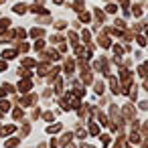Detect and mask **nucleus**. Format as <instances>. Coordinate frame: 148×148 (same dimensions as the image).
I'll return each instance as SVG.
<instances>
[{
	"instance_id": "nucleus-1",
	"label": "nucleus",
	"mask_w": 148,
	"mask_h": 148,
	"mask_svg": "<svg viewBox=\"0 0 148 148\" xmlns=\"http://www.w3.org/2000/svg\"><path fill=\"white\" fill-rule=\"evenodd\" d=\"M31 87H33V83H31V79H23V81L18 83V89H21V91H29Z\"/></svg>"
},
{
	"instance_id": "nucleus-2",
	"label": "nucleus",
	"mask_w": 148,
	"mask_h": 148,
	"mask_svg": "<svg viewBox=\"0 0 148 148\" xmlns=\"http://www.w3.org/2000/svg\"><path fill=\"white\" fill-rule=\"evenodd\" d=\"M2 57L4 59H14L16 57V51L14 49H6V51H2Z\"/></svg>"
},
{
	"instance_id": "nucleus-3",
	"label": "nucleus",
	"mask_w": 148,
	"mask_h": 148,
	"mask_svg": "<svg viewBox=\"0 0 148 148\" xmlns=\"http://www.w3.org/2000/svg\"><path fill=\"white\" fill-rule=\"evenodd\" d=\"M12 132H16V128H14V126H6V128H2V132H0V134H2V136H10Z\"/></svg>"
},
{
	"instance_id": "nucleus-4",
	"label": "nucleus",
	"mask_w": 148,
	"mask_h": 148,
	"mask_svg": "<svg viewBox=\"0 0 148 148\" xmlns=\"http://www.w3.org/2000/svg\"><path fill=\"white\" fill-rule=\"evenodd\" d=\"M33 101H35V95H25V97L21 99V103H23V106H31Z\"/></svg>"
},
{
	"instance_id": "nucleus-5",
	"label": "nucleus",
	"mask_w": 148,
	"mask_h": 148,
	"mask_svg": "<svg viewBox=\"0 0 148 148\" xmlns=\"http://www.w3.org/2000/svg\"><path fill=\"white\" fill-rule=\"evenodd\" d=\"M31 37H33V39H41V37H43V29H33V31H31Z\"/></svg>"
},
{
	"instance_id": "nucleus-6",
	"label": "nucleus",
	"mask_w": 148,
	"mask_h": 148,
	"mask_svg": "<svg viewBox=\"0 0 148 148\" xmlns=\"http://www.w3.org/2000/svg\"><path fill=\"white\" fill-rule=\"evenodd\" d=\"M79 21H81V23H89V21H91V16H89L87 12H79Z\"/></svg>"
},
{
	"instance_id": "nucleus-7",
	"label": "nucleus",
	"mask_w": 148,
	"mask_h": 148,
	"mask_svg": "<svg viewBox=\"0 0 148 148\" xmlns=\"http://www.w3.org/2000/svg\"><path fill=\"white\" fill-rule=\"evenodd\" d=\"M124 116H126V118H132V116H134V110H132V106H126V108H124Z\"/></svg>"
},
{
	"instance_id": "nucleus-8",
	"label": "nucleus",
	"mask_w": 148,
	"mask_h": 148,
	"mask_svg": "<svg viewBox=\"0 0 148 148\" xmlns=\"http://www.w3.org/2000/svg\"><path fill=\"white\" fill-rule=\"evenodd\" d=\"M8 25H10V21H8V18H2V21H0V35H2V31H4Z\"/></svg>"
},
{
	"instance_id": "nucleus-9",
	"label": "nucleus",
	"mask_w": 148,
	"mask_h": 148,
	"mask_svg": "<svg viewBox=\"0 0 148 148\" xmlns=\"http://www.w3.org/2000/svg\"><path fill=\"white\" fill-rule=\"evenodd\" d=\"M23 116H25V114H23V110H12V118H14V120H21Z\"/></svg>"
},
{
	"instance_id": "nucleus-10",
	"label": "nucleus",
	"mask_w": 148,
	"mask_h": 148,
	"mask_svg": "<svg viewBox=\"0 0 148 148\" xmlns=\"http://www.w3.org/2000/svg\"><path fill=\"white\" fill-rule=\"evenodd\" d=\"M59 130H61V126H59V124H55V126H49V128H47V132H49V134H55V132H59Z\"/></svg>"
},
{
	"instance_id": "nucleus-11",
	"label": "nucleus",
	"mask_w": 148,
	"mask_h": 148,
	"mask_svg": "<svg viewBox=\"0 0 148 148\" xmlns=\"http://www.w3.org/2000/svg\"><path fill=\"white\" fill-rule=\"evenodd\" d=\"M14 146H18V138H12L6 142V148H14Z\"/></svg>"
},
{
	"instance_id": "nucleus-12",
	"label": "nucleus",
	"mask_w": 148,
	"mask_h": 148,
	"mask_svg": "<svg viewBox=\"0 0 148 148\" xmlns=\"http://www.w3.org/2000/svg\"><path fill=\"white\" fill-rule=\"evenodd\" d=\"M25 10H27V6H25V4H16V6H14V12H18V14H23Z\"/></svg>"
},
{
	"instance_id": "nucleus-13",
	"label": "nucleus",
	"mask_w": 148,
	"mask_h": 148,
	"mask_svg": "<svg viewBox=\"0 0 148 148\" xmlns=\"http://www.w3.org/2000/svg\"><path fill=\"white\" fill-rule=\"evenodd\" d=\"M99 45L101 47H110V39L108 37H99Z\"/></svg>"
},
{
	"instance_id": "nucleus-14",
	"label": "nucleus",
	"mask_w": 148,
	"mask_h": 148,
	"mask_svg": "<svg viewBox=\"0 0 148 148\" xmlns=\"http://www.w3.org/2000/svg\"><path fill=\"white\" fill-rule=\"evenodd\" d=\"M43 118H45L47 122H53V120H55V114H53V112H45V116H43Z\"/></svg>"
},
{
	"instance_id": "nucleus-15",
	"label": "nucleus",
	"mask_w": 148,
	"mask_h": 148,
	"mask_svg": "<svg viewBox=\"0 0 148 148\" xmlns=\"http://www.w3.org/2000/svg\"><path fill=\"white\" fill-rule=\"evenodd\" d=\"M23 65H25V67H35L37 63H35L33 59H25V61H23Z\"/></svg>"
},
{
	"instance_id": "nucleus-16",
	"label": "nucleus",
	"mask_w": 148,
	"mask_h": 148,
	"mask_svg": "<svg viewBox=\"0 0 148 148\" xmlns=\"http://www.w3.org/2000/svg\"><path fill=\"white\" fill-rule=\"evenodd\" d=\"M97 130H99V128H97V124H93V122H91V124H89V134H97Z\"/></svg>"
},
{
	"instance_id": "nucleus-17",
	"label": "nucleus",
	"mask_w": 148,
	"mask_h": 148,
	"mask_svg": "<svg viewBox=\"0 0 148 148\" xmlns=\"http://www.w3.org/2000/svg\"><path fill=\"white\" fill-rule=\"evenodd\" d=\"M73 8L81 10V8H83V0H75V4H73Z\"/></svg>"
},
{
	"instance_id": "nucleus-18",
	"label": "nucleus",
	"mask_w": 148,
	"mask_h": 148,
	"mask_svg": "<svg viewBox=\"0 0 148 148\" xmlns=\"http://www.w3.org/2000/svg\"><path fill=\"white\" fill-rule=\"evenodd\" d=\"M8 108H10V103H8V101H0V110H2V112H6Z\"/></svg>"
},
{
	"instance_id": "nucleus-19",
	"label": "nucleus",
	"mask_w": 148,
	"mask_h": 148,
	"mask_svg": "<svg viewBox=\"0 0 148 148\" xmlns=\"http://www.w3.org/2000/svg\"><path fill=\"white\" fill-rule=\"evenodd\" d=\"M95 16H97V21H101V23H103V16H106V14H103V12L97 8V10H95Z\"/></svg>"
},
{
	"instance_id": "nucleus-20",
	"label": "nucleus",
	"mask_w": 148,
	"mask_h": 148,
	"mask_svg": "<svg viewBox=\"0 0 148 148\" xmlns=\"http://www.w3.org/2000/svg\"><path fill=\"white\" fill-rule=\"evenodd\" d=\"M69 41H71V45H75V47H77V37H75V33H71V35H69Z\"/></svg>"
},
{
	"instance_id": "nucleus-21",
	"label": "nucleus",
	"mask_w": 148,
	"mask_h": 148,
	"mask_svg": "<svg viewBox=\"0 0 148 148\" xmlns=\"http://www.w3.org/2000/svg\"><path fill=\"white\" fill-rule=\"evenodd\" d=\"M130 142H132V144L140 142V136H138V134H132V136H130Z\"/></svg>"
},
{
	"instance_id": "nucleus-22",
	"label": "nucleus",
	"mask_w": 148,
	"mask_h": 148,
	"mask_svg": "<svg viewBox=\"0 0 148 148\" xmlns=\"http://www.w3.org/2000/svg\"><path fill=\"white\" fill-rule=\"evenodd\" d=\"M106 10H108V12H116V10H118V6H116V4H108V8H106Z\"/></svg>"
},
{
	"instance_id": "nucleus-23",
	"label": "nucleus",
	"mask_w": 148,
	"mask_h": 148,
	"mask_svg": "<svg viewBox=\"0 0 148 148\" xmlns=\"http://www.w3.org/2000/svg\"><path fill=\"white\" fill-rule=\"evenodd\" d=\"M89 35H91V33H87V31H83V33H81V39H83V41L87 43V41H89Z\"/></svg>"
},
{
	"instance_id": "nucleus-24",
	"label": "nucleus",
	"mask_w": 148,
	"mask_h": 148,
	"mask_svg": "<svg viewBox=\"0 0 148 148\" xmlns=\"http://www.w3.org/2000/svg\"><path fill=\"white\" fill-rule=\"evenodd\" d=\"M43 47H45V43H43V41H41V39H39V41H37V43H35V49H37V51H39V49H43Z\"/></svg>"
},
{
	"instance_id": "nucleus-25",
	"label": "nucleus",
	"mask_w": 148,
	"mask_h": 148,
	"mask_svg": "<svg viewBox=\"0 0 148 148\" xmlns=\"http://www.w3.org/2000/svg\"><path fill=\"white\" fill-rule=\"evenodd\" d=\"M8 67H6V61H0V71H6Z\"/></svg>"
},
{
	"instance_id": "nucleus-26",
	"label": "nucleus",
	"mask_w": 148,
	"mask_h": 148,
	"mask_svg": "<svg viewBox=\"0 0 148 148\" xmlns=\"http://www.w3.org/2000/svg\"><path fill=\"white\" fill-rule=\"evenodd\" d=\"M114 51H116V55H120V53H124V51H122V47H120V45H116V47H114Z\"/></svg>"
},
{
	"instance_id": "nucleus-27",
	"label": "nucleus",
	"mask_w": 148,
	"mask_h": 148,
	"mask_svg": "<svg viewBox=\"0 0 148 148\" xmlns=\"http://www.w3.org/2000/svg\"><path fill=\"white\" fill-rule=\"evenodd\" d=\"M95 91H97V93H101V91H103V85H101V83H97V85H95Z\"/></svg>"
},
{
	"instance_id": "nucleus-28",
	"label": "nucleus",
	"mask_w": 148,
	"mask_h": 148,
	"mask_svg": "<svg viewBox=\"0 0 148 148\" xmlns=\"http://www.w3.org/2000/svg\"><path fill=\"white\" fill-rule=\"evenodd\" d=\"M144 89H148V77L144 79Z\"/></svg>"
},
{
	"instance_id": "nucleus-29",
	"label": "nucleus",
	"mask_w": 148,
	"mask_h": 148,
	"mask_svg": "<svg viewBox=\"0 0 148 148\" xmlns=\"http://www.w3.org/2000/svg\"><path fill=\"white\" fill-rule=\"evenodd\" d=\"M0 97H4V87H0Z\"/></svg>"
},
{
	"instance_id": "nucleus-30",
	"label": "nucleus",
	"mask_w": 148,
	"mask_h": 148,
	"mask_svg": "<svg viewBox=\"0 0 148 148\" xmlns=\"http://www.w3.org/2000/svg\"><path fill=\"white\" fill-rule=\"evenodd\" d=\"M114 148H122V142H116V146Z\"/></svg>"
},
{
	"instance_id": "nucleus-31",
	"label": "nucleus",
	"mask_w": 148,
	"mask_h": 148,
	"mask_svg": "<svg viewBox=\"0 0 148 148\" xmlns=\"http://www.w3.org/2000/svg\"><path fill=\"white\" fill-rule=\"evenodd\" d=\"M81 148H91V146L89 144H81Z\"/></svg>"
},
{
	"instance_id": "nucleus-32",
	"label": "nucleus",
	"mask_w": 148,
	"mask_h": 148,
	"mask_svg": "<svg viewBox=\"0 0 148 148\" xmlns=\"http://www.w3.org/2000/svg\"><path fill=\"white\" fill-rule=\"evenodd\" d=\"M61 2H63V0H55V4H61Z\"/></svg>"
},
{
	"instance_id": "nucleus-33",
	"label": "nucleus",
	"mask_w": 148,
	"mask_h": 148,
	"mask_svg": "<svg viewBox=\"0 0 148 148\" xmlns=\"http://www.w3.org/2000/svg\"><path fill=\"white\" fill-rule=\"evenodd\" d=\"M0 4H2V0H0Z\"/></svg>"
}]
</instances>
